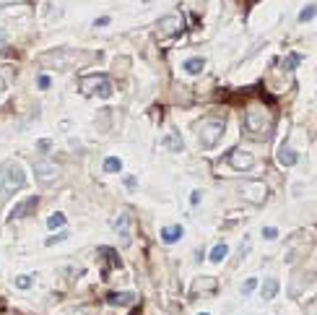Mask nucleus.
Wrapping results in <instances>:
<instances>
[{"mask_svg": "<svg viewBox=\"0 0 317 315\" xmlns=\"http://www.w3.org/2000/svg\"><path fill=\"white\" fill-rule=\"evenodd\" d=\"M81 60V55L75 50H50V52H44V55L39 57V63L44 65V68H50V71H68V68H73L75 63Z\"/></svg>", "mask_w": 317, "mask_h": 315, "instance_id": "nucleus-1", "label": "nucleus"}, {"mask_svg": "<svg viewBox=\"0 0 317 315\" xmlns=\"http://www.w3.org/2000/svg\"><path fill=\"white\" fill-rule=\"evenodd\" d=\"M226 130L224 120H216V117H206L198 123V138H200V146L203 148H213L218 141H221Z\"/></svg>", "mask_w": 317, "mask_h": 315, "instance_id": "nucleus-2", "label": "nucleus"}, {"mask_svg": "<svg viewBox=\"0 0 317 315\" xmlns=\"http://www.w3.org/2000/svg\"><path fill=\"white\" fill-rule=\"evenodd\" d=\"M245 130L255 138H263L270 133V115L263 107H250L245 112Z\"/></svg>", "mask_w": 317, "mask_h": 315, "instance_id": "nucleus-3", "label": "nucleus"}, {"mask_svg": "<svg viewBox=\"0 0 317 315\" xmlns=\"http://www.w3.org/2000/svg\"><path fill=\"white\" fill-rule=\"evenodd\" d=\"M81 92H84L86 96H102V99H107V96H112V81L104 76V73H88V76L81 78Z\"/></svg>", "mask_w": 317, "mask_h": 315, "instance_id": "nucleus-4", "label": "nucleus"}, {"mask_svg": "<svg viewBox=\"0 0 317 315\" xmlns=\"http://www.w3.org/2000/svg\"><path fill=\"white\" fill-rule=\"evenodd\" d=\"M26 185V172L18 167V164H11L8 169H5V175H3V187H5V196H11V193H16L21 190V187Z\"/></svg>", "mask_w": 317, "mask_h": 315, "instance_id": "nucleus-5", "label": "nucleus"}, {"mask_svg": "<svg viewBox=\"0 0 317 315\" xmlns=\"http://www.w3.org/2000/svg\"><path fill=\"white\" fill-rule=\"evenodd\" d=\"M226 159H229V167L237 172H250L255 167V156L250 151H245V148H231Z\"/></svg>", "mask_w": 317, "mask_h": 315, "instance_id": "nucleus-6", "label": "nucleus"}, {"mask_svg": "<svg viewBox=\"0 0 317 315\" xmlns=\"http://www.w3.org/2000/svg\"><path fill=\"white\" fill-rule=\"evenodd\" d=\"M34 175H36V180H39L42 185H50V183H55V180L60 177V167L55 162H36L34 164Z\"/></svg>", "mask_w": 317, "mask_h": 315, "instance_id": "nucleus-7", "label": "nucleus"}, {"mask_svg": "<svg viewBox=\"0 0 317 315\" xmlns=\"http://www.w3.org/2000/svg\"><path fill=\"white\" fill-rule=\"evenodd\" d=\"M242 196H245L247 201H252V204H263V201H265V196H268V187L255 180V183L242 185Z\"/></svg>", "mask_w": 317, "mask_h": 315, "instance_id": "nucleus-8", "label": "nucleus"}, {"mask_svg": "<svg viewBox=\"0 0 317 315\" xmlns=\"http://www.w3.org/2000/svg\"><path fill=\"white\" fill-rule=\"evenodd\" d=\"M36 204H39V198H36V196H29L26 201H21V204L8 214V222H16V219H21V216H29L36 208Z\"/></svg>", "mask_w": 317, "mask_h": 315, "instance_id": "nucleus-9", "label": "nucleus"}, {"mask_svg": "<svg viewBox=\"0 0 317 315\" xmlns=\"http://www.w3.org/2000/svg\"><path fill=\"white\" fill-rule=\"evenodd\" d=\"M156 29H158L161 34H177L179 29H182V16H179V13H172V16H167V19L158 21Z\"/></svg>", "mask_w": 317, "mask_h": 315, "instance_id": "nucleus-10", "label": "nucleus"}, {"mask_svg": "<svg viewBox=\"0 0 317 315\" xmlns=\"http://www.w3.org/2000/svg\"><path fill=\"white\" fill-rule=\"evenodd\" d=\"M218 287V281L213 279V276H198V279L193 281V292L195 295H213Z\"/></svg>", "mask_w": 317, "mask_h": 315, "instance_id": "nucleus-11", "label": "nucleus"}, {"mask_svg": "<svg viewBox=\"0 0 317 315\" xmlns=\"http://www.w3.org/2000/svg\"><path fill=\"white\" fill-rule=\"evenodd\" d=\"M278 162H281V167H294V164L299 162V154L294 151L289 144H283L281 148H278Z\"/></svg>", "mask_w": 317, "mask_h": 315, "instance_id": "nucleus-12", "label": "nucleus"}, {"mask_svg": "<svg viewBox=\"0 0 317 315\" xmlns=\"http://www.w3.org/2000/svg\"><path fill=\"white\" fill-rule=\"evenodd\" d=\"M185 235V229L179 227V224H172V227H164L161 229V242L164 245H175V242H179V237Z\"/></svg>", "mask_w": 317, "mask_h": 315, "instance_id": "nucleus-13", "label": "nucleus"}, {"mask_svg": "<svg viewBox=\"0 0 317 315\" xmlns=\"http://www.w3.org/2000/svg\"><path fill=\"white\" fill-rule=\"evenodd\" d=\"M276 295H278V279H276V276H270V279L263 281V292H260V297L265 299V302H270V299H273Z\"/></svg>", "mask_w": 317, "mask_h": 315, "instance_id": "nucleus-14", "label": "nucleus"}, {"mask_svg": "<svg viewBox=\"0 0 317 315\" xmlns=\"http://www.w3.org/2000/svg\"><path fill=\"white\" fill-rule=\"evenodd\" d=\"M203 68H206V60H203V57H190V60H185V63H182V71L187 73V76H198Z\"/></svg>", "mask_w": 317, "mask_h": 315, "instance_id": "nucleus-15", "label": "nucleus"}, {"mask_svg": "<svg viewBox=\"0 0 317 315\" xmlns=\"http://www.w3.org/2000/svg\"><path fill=\"white\" fill-rule=\"evenodd\" d=\"M127 229H130V214H120L117 222H115V232L125 240V242L130 240V237H127Z\"/></svg>", "mask_w": 317, "mask_h": 315, "instance_id": "nucleus-16", "label": "nucleus"}, {"mask_svg": "<svg viewBox=\"0 0 317 315\" xmlns=\"http://www.w3.org/2000/svg\"><path fill=\"white\" fill-rule=\"evenodd\" d=\"M107 302L109 305H130V302H135V295L133 292H123V295L112 292V295H107Z\"/></svg>", "mask_w": 317, "mask_h": 315, "instance_id": "nucleus-17", "label": "nucleus"}, {"mask_svg": "<svg viewBox=\"0 0 317 315\" xmlns=\"http://www.w3.org/2000/svg\"><path fill=\"white\" fill-rule=\"evenodd\" d=\"M164 146H167L172 154H179V151H182V138H179V133H169V136L164 138Z\"/></svg>", "mask_w": 317, "mask_h": 315, "instance_id": "nucleus-18", "label": "nucleus"}, {"mask_svg": "<svg viewBox=\"0 0 317 315\" xmlns=\"http://www.w3.org/2000/svg\"><path fill=\"white\" fill-rule=\"evenodd\" d=\"M226 256H229V247H226L224 242H218L213 250H211V256H208V258H211V263H221Z\"/></svg>", "mask_w": 317, "mask_h": 315, "instance_id": "nucleus-19", "label": "nucleus"}, {"mask_svg": "<svg viewBox=\"0 0 317 315\" xmlns=\"http://www.w3.org/2000/svg\"><path fill=\"white\" fill-rule=\"evenodd\" d=\"M60 227H65V214L63 211H55L47 219V229H60Z\"/></svg>", "mask_w": 317, "mask_h": 315, "instance_id": "nucleus-20", "label": "nucleus"}, {"mask_svg": "<svg viewBox=\"0 0 317 315\" xmlns=\"http://www.w3.org/2000/svg\"><path fill=\"white\" fill-rule=\"evenodd\" d=\"M123 169V162L117 159V156H107L104 159V172H109V175H115V172Z\"/></svg>", "mask_w": 317, "mask_h": 315, "instance_id": "nucleus-21", "label": "nucleus"}, {"mask_svg": "<svg viewBox=\"0 0 317 315\" xmlns=\"http://www.w3.org/2000/svg\"><path fill=\"white\" fill-rule=\"evenodd\" d=\"M315 16H317V5H315V3H309V5H304V8H301L299 21H301V24H307V21H312Z\"/></svg>", "mask_w": 317, "mask_h": 315, "instance_id": "nucleus-22", "label": "nucleus"}, {"mask_svg": "<svg viewBox=\"0 0 317 315\" xmlns=\"http://www.w3.org/2000/svg\"><path fill=\"white\" fill-rule=\"evenodd\" d=\"M68 237H70V232H68V229H63V232H57V235H52V237H47V240H44V245H47V247H52V245H57V242H63V240H68Z\"/></svg>", "mask_w": 317, "mask_h": 315, "instance_id": "nucleus-23", "label": "nucleus"}, {"mask_svg": "<svg viewBox=\"0 0 317 315\" xmlns=\"http://www.w3.org/2000/svg\"><path fill=\"white\" fill-rule=\"evenodd\" d=\"M299 63H301V55H286L283 57V71H297Z\"/></svg>", "mask_w": 317, "mask_h": 315, "instance_id": "nucleus-24", "label": "nucleus"}, {"mask_svg": "<svg viewBox=\"0 0 317 315\" xmlns=\"http://www.w3.org/2000/svg\"><path fill=\"white\" fill-rule=\"evenodd\" d=\"M255 289H258V279H255V276H250V279H245V284H242V295L247 297V295H252Z\"/></svg>", "mask_w": 317, "mask_h": 315, "instance_id": "nucleus-25", "label": "nucleus"}, {"mask_svg": "<svg viewBox=\"0 0 317 315\" xmlns=\"http://www.w3.org/2000/svg\"><path fill=\"white\" fill-rule=\"evenodd\" d=\"M32 284H34V279H32V276H29V274H21V276H16V287H18V289H29V287H32Z\"/></svg>", "mask_w": 317, "mask_h": 315, "instance_id": "nucleus-26", "label": "nucleus"}, {"mask_svg": "<svg viewBox=\"0 0 317 315\" xmlns=\"http://www.w3.org/2000/svg\"><path fill=\"white\" fill-rule=\"evenodd\" d=\"M52 16H57L55 3H44V5H42V19H52Z\"/></svg>", "mask_w": 317, "mask_h": 315, "instance_id": "nucleus-27", "label": "nucleus"}, {"mask_svg": "<svg viewBox=\"0 0 317 315\" xmlns=\"http://www.w3.org/2000/svg\"><path fill=\"white\" fill-rule=\"evenodd\" d=\"M36 86H39V89H50L52 86V78L42 73V76H36Z\"/></svg>", "mask_w": 317, "mask_h": 315, "instance_id": "nucleus-28", "label": "nucleus"}, {"mask_svg": "<svg viewBox=\"0 0 317 315\" xmlns=\"http://www.w3.org/2000/svg\"><path fill=\"white\" fill-rule=\"evenodd\" d=\"M263 237L265 240H278V229L276 227H263Z\"/></svg>", "mask_w": 317, "mask_h": 315, "instance_id": "nucleus-29", "label": "nucleus"}, {"mask_svg": "<svg viewBox=\"0 0 317 315\" xmlns=\"http://www.w3.org/2000/svg\"><path fill=\"white\" fill-rule=\"evenodd\" d=\"M36 148H39V151H50V148H52V141H47V138H42L39 144H36Z\"/></svg>", "mask_w": 317, "mask_h": 315, "instance_id": "nucleus-30", "label": "nucleus"}, {"mask_svg": "<svg viewBox=\"0 0 317 315\" xmlns=\"http://www.w3.org/2000/svg\"><path fill=\"white\" fill-rule=\"evenodd\" d=\"M107 24H109V16H99V19L94 21V26H96V29H99V26H107Z\"/></svg>", "mask_w": 317, "mask_h": 315, "instance_id": "nucleus-31", "label": "nucleus"}, {"mask_svg": "<svg viewBox=\"0 0 317 315\" xmlns=\"http://www.w3.org/2000/svg\"><path fill=\"white\" fill-rule=\"evenodd\" d=\"M200 196H203V193H200V190H195V193H193V196H190V201H193V206H195V204H200Z\"/></svg>", "mask_w": 317, "mask_h": 315, "instance_id": "nucleus-32", "label": "nucleus"}, {"mask_svg": "<svg viewBox=\"0 0 317 315\" xmlns=\"http://www.w3.org/2000/svg\"><path fill=\"white\" fill-rule=\"evenodd\" d=\"M125 185H127V187H130V190H133V187H135V177H125Z\"/></svg>", "mask_w": 317, "mask_h": 315, "instance_id": "nucleus-33", "label": "nucleus"}, {"mask_svg": "<svg viewBox=\"0 0 317 315\" xmlns=\"http://www.w3.org/2000/svg\"><path fill=\"white\" fill-rule=\"evenodd\" d=\"M13 3H24V0H0V5H13Z\"/></svg>", "mask_w": 317, "mask_h": 315, "instance_id": "nucleus-34", "label": "nucleus"}, {"mask_svg": "<svg viewBox=\"0 0 317 315\" xmlns=\"http://www.w3.org/2000/svg\"><path fill=\"white\" fill-rule=\"evenodd\" d=\"M5 89H8V84H5V78H0V94H3Z\"/></svg>", "mask_w": 317, "mask_h": 315, "instance_id": "nucleus-35", "label": "nucleus"}, {"mask_svg": "<svg viewBox=\"0 0 317 315\" xmlns=\"http://www.w3.org/2000/svg\"><path fill=\"white\" fill-rule=\"evenodd\" d=\"M198 315H211V313H198Z\"/></svg>", "mask_w": 317, "mask_h": 315, "instance_id": "nucleus-36", "label": "nucleus"}]
</instances>
